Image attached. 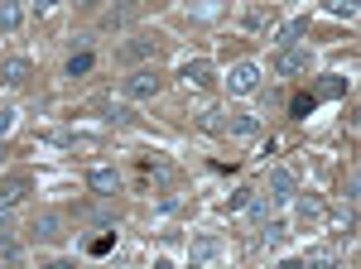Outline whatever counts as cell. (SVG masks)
I'll use <instances>...</instances> for the list:
<instances>
[{"label": "cell", "mask_w": 361, "mask_h": 269, "mask_svg": "<svg viewBox=\"0 0 361 269\" xmlns=\"http://www.w3.org/2000/svg\"><path fill=\"white\" fill-rule=\"evenodd\" d=\"M159 87H164V77H159L154 68H140V73L126 77V96H130V101H149V96H159Z\"/></svg>", "instance_id": "1"}, {"label": "cell", "mask_w": 361, "mask_h": 269, "mask_svg": "<svg viewBox=\"0 0 361 269\" xmlns=\"http://www.w3.org/2000/svg\"><path fill=\"white\" fill-rule=\"evenodd\" d=\"M270 73H275V77H304L308 73V49H294V44L279 49L275 63H270Z\"/></svg>", "instance_id": "2"}, {"label": "cell", "mask_w": 361, "mask_h": 269, "mask_svg": "<svg viewBox=\"0 0 361 269\" xmlns=\"http://www.w3.org/2000/svg\"><path fill=\"white\" fill-rule=\"evenodd\" d=\"M169 163H149V159H140V168H135V183H140V192H159V188H169Z\"/></svg>", "instance_id": "3"}, {"label": "cell", "mask_w": 361, "mask_h": 269, "mask_svg": "<svg viewBox=\"0 0 361 269\" xmlns=\"http://www.w3.org/2000/svg\"><path fill=\"white\" fill-rule=\"evenodd\" d=\"M29 188H34V183H29V173H10V178H0V212H10L15 202H25Z\"/></svg>", "instance_id": "4"}, {"label": "cell", "mask_w": 361, "mask_h": 269, "mask_svg": "<svg viewBox=\"0 0 361 269\" xmlns=\"http://www.w3.org/2000/svg\"><path fill=\"white\" fill-rule=\"evenodd\" d=\"M226 87H231V96L255 92V87H260V68H255V63H236V68L226 73Z\"/></svg>", "instance_id": "5"}, {"label": "cell", "mask_w": 361, "mask_h": 269, "mask_svg": "<svg viewBox=\"0 0 361 269\" xmlns=\"http://www.w3.org/2000/svg\"><path fill=\"white\" fill-rule=\"evenodd\" d=\"M178 77L188 82V87H197V92H207L212 82H217V73H212V63L207 58H193V63H183V73Z\"/></svg>", "instance_id": "6"}, {"label": "cell", "mask_w": 361, "mask_h": 269, "mask_svg": "<svg viewBox=\"0 0 361 269\" xmlns=\"http://www.w3.org/2000/svg\"><path fill=\"white\" fill-rule=\"evenodd\" d=\"M226 134H231L236 144H250V139L260 134V115H246V111H236V115L226 120Z\"/></svg>", "instance_id": "7"}, {"label": "cell", "mask_w": 361, "mask_h": 269, "mask_svg": "<svg viewBox=\"0 0 361 269\" xmlns=\"http://www.w3.org/2000/svg\"><path fill=\"white\" fill-rule=\"evenodd\" d=\"M275 25V5H265V0H255L250 10H241V29H250V34H260V29Z\"/></svg>", "instance_id": "8"}, {"label": "cell", "mask_w": 361, "mask_h": 269, "mask_svg": "<svg viewBox=\"0 0 361 269\" xmlns=\"http://www.w3.org/2000/svg\"><path fill=\"white\" fill-rule=\"evenodd\" d=\"M87 188L97 192V197H116V192H121V173H116V168H92V173H87Z\"/></svg>", "instance_id": "9"}, {"label": "cell", "mask_w": 361, "mask_h": 269, "mask_svg": "<svg viewBox=\"0 0 361 269\" xmlns=\"http://www.w3.org/2000/svg\"><path fill=\"white\" fill-rule=\"evenodd\" d=\"M299 192V178H294V168H270V197L275 202H289Z\"/></svg>", "instance_id": "10"}, {"label": "cell", "mask_w": 361, "mask_h": 269, "mask_svg": "<svg viewBox=\"0 0 361 269\" xmlns=\"http://www.w3.org/2000/svg\"><path fill=\"white\" fill-rule=\"evenodd\" d=\"M29 77H34V63H29V58H10V63H0V82H5V87H25Z\"/></svg>", "instance_id": "11"}, {"label": "cell", "mask_w": 361, "mask_h": 269, "mask_svg": "<svg viewBox=\"0 0 361 269\" xmlns=\"http://www.w3.org/2000/svg\"><path fill=\"white\" fill-rule=\"evenodd\" d=\"M154 54H159V39H154V34H135V39L121 49L126 63H140V58H154Z\"/></svg>", "instance_id": "12"}, {"label": "cell", "mask_w": 361, "mask_h": 269, "mask_svg": "<svg viewBox=\"0 0 361 269\" xmlns=\"http://www.w3.org/2000/svg\"><path fill=\"white\" fill-rule=\"evenodd\" d=\"M323 216H328V207H323L318 197H299V207H294V226H308V231H313Z\"/></svg>", "instance_id": "13"}, {"label": "cell", "mask_w": 361, "mask_h": 269, "mask_svg": "<svg viewBox=\"0 0 361 269\" xmlns=\"http://www.w3.org/2000/svg\"><path fill=\"white\" fill-rule=\"evenodd\" d=\"M39 241H63V216L58 212H44V216H34V226H29Z\"/></svg>", "instance_id": "14"}, {"label": "cell", "mask_w": 361, "mask_h": 269, "mask_svg": "<svg viewBox=\"0 0 361 269\" xmlns=\"http://www.w3.org/2000/svg\"><path fill=\"white\" fill-rule=\"evenodd\" d=\"M25 25V0H0V34H15Z\"/></svg>", "instance_id": "15"}, {"label": "cell", "mask_w": 361, "mask_h": 269, "mask_svg": "<svg viewBox=\"0 0 361 269\" xmlns=\"http://www.w3.org/2000/svg\"><path fill=\"white\" fill-rule=\"evenodd\" d=\"M337 96H347V77H337V73L318 77V87H313V101H337Z\"/></svg>", "instance_id": "16"}, {"label": "cell", "mask_w": 361, "mask_h": 269, "mask_svg": "<svg viewBox=\"0 0 361 269\" xmlns=\"http://www.w3.org/2000/svg\"><path fill=\"white\" fill-rule=\"evenodd\" d=\"M217 255H222V241H217V236H197V241H193V269L212 265Z\"/></svg>", "instance_id": "17"}, {"label": "cell", "mask_w": 361, "mask_h": 269, "mask_svg": "<svg viewBox=\"0 0 361 269\" xmlns=\"http://www.w3.org/2000/svg\"><path fill=\"white\" fill-rule=\"evenodd\" d=\"M318 106V101H313V92H294V96H289V115H294V120H308V111Z\"/></svg>", "instance_id": "18"}, {"label": "cell", "mask_w": 361, "mask_h": 269, "mask_svg": "<svg viewBox=\"0 0 361 269\" xmlns=\"http://www.w3.org/2000/svg\"><path fill=\"white\" fill-rule=\"evenodd\" d=\"M284 236H289V226H284V221H270V216L260 221V241H265V245H279Z\"/></svg>", "instance_id": "19"}, {"label": "cell", "mask_w": 361, "mask_h": 269, "mask_svg": "<svg viewBox=\"0 0 361 269\" xmlns=\"http://www.w3.org/2000/svg\"><path fill=\"white\" fill-rule=\"evenodd\" d=\"M304 34H308V15H299V20H289V25L279 29V44L289 49V44H294V39H304Z\"/></svg>", "instance_id": "20"}, {"label": "cell", "mask_w": 361, "mask_h": 269, "mask_svg": "<svg viewBox=\"0 0 361 269\" xmlns=\"http://www.w3.org/2000/svg\"><path fill=\"white\" fill-rule=\"evenodd\" d=\"M87 73H92V54H87V49H78V54L68 58V77H87Z\"/></svg>", "instance_id": "21"}, {"label": "cell", "mask_w": 361, "mask_h": 269, "mask_svg": "<svg viewBox=\"0 0 361 269\" xmlns=\"http://www.w3.org/2000/svg\"><path fill=\"white\" fill-rule=\"evenodd\" d=\"M82 221H97V226H116V207H82Z\"/></svg>", "instance_id": "22"}, {"label": "cell", "mask_w": 361, "mask_h": 269, "mask_svg": "<svg viewBox=\"0 0 361 269\" xmlns=\"http://www.w3.org/2000/svg\"><path fill=\"white\" fill-rule=\"evenodd\" d=\"M250 197H255V188H236L231 197H226V212H231V216H236V212H246V207H250Z\"/></svg>", "instance_id": "23"}, {"label": "cell", "mask_w": 361, "mask_h": 269, "mask_svg": "<svg viewBox=\"0 0 361 269\" xmlns=\"http://www.w3.org/2000/svg\"><path fill=\"white\" fill-rule=\"evenodd\" d=\"M323 10H328V15H337V20H357V0H328Z\"/></svg>", "instance_id": "24"}, {"label": "cell", "mask_w": 361, "mask_h": 269, "mask_svg": "<svg viewBox=\"0 0 361 269\" xmlns=\"http://www.w3.org/2000/svg\"><path fill=\"white\" fill-rule=\"evenodd\" d=\"M250 221H255V226H260V221H265V216H270V207H265V197H250Z\"/></svg>", "instance_id": "25"}, {"label": "cell", "mask_w": 361, "mask_h": 269, "mask_svg": "<svg viewBox=\"0 0 361 269\" xmlns=\"http://www.w3.org/2000/svg\"><path fill=\"white\" fill-rule=\"evenodd\" d=\"M197 120H202L207 130H222V111H217V106H207V111H202V115H197Z\"/></svg>", "instance_id": "26"}, {"label": "cell", "mask_w": 361, "mask_h": 269, "mask_svg": "<svg viewBox=\"0 0 361 269\" xmlns=\"http://www.w3.org/2000/svg\"><path fill=\"white\" fill-rule=\"evenodd\" d=\"M111 245H116V231H106V236H97V241H92V255H106Z\"/></svg>", "instance_id": "27"}, {"label": "cell", "mask_w": 361, "mask_h": 269, "mask_svg": "<svg viewBox=\"0 0 361 269\" xmlns=\"http://www.w3.org/2000/svg\"><path fill=\"white\" fill-rule=\"evenodd\" d=\"M54 10H58V0H34V15H39V20H49Z\"/></svg>", "instance_id": "28"}, {"label": "cell", "mask_w": 361, "mask_h": 269, "mask_svg": "<svg viewBox=\"0 0 361 269\" xmlns=\"http://www.w3.org/2000/svg\"><path fill=\"white\" fill-rule=\"evenodd\" d=\"M10 236H15V226H10V216H5V212H0V245H5V241H10Z\"/></svg>", "instance_id": "29"}, {"label": "cell", "mask_w": 361, "mask_h": 269, "mask_svg": "<svg viewBox=\"0 0 361 269\" xmlns=\"http://www.w3.org/2000/svg\"><path fill=\"white\" fill-rule=\"evenodd\" d=\"M73 5H78V10H97L102 0H73Z\"/></svg>", "instance_id": "30"}, {"label": "cell", "mask_w": 361, "mask_h": 269, "mask_svg": "<svg viewBox=\"0 0 361 269\" xmlns=\"http://www.w3.org/2000/svg\"><path fill=\"white\" fill-rule=\"evenodd\" d=\"M121 5H140V0H121Z\"/></svg>", "instance_id": "31"}, {"label": "cell", "mask_w": 361, "mask_h": 269, "mask_svg": "<svg viewBox=\"0 0 361 269\" xmlns=\"http://www.w3.org/2000/svg\"><path fill=\"white\" fill-rule=\"evenodd\" d=\"M265 5H275V0H265Z\"/></svg>", "instance_id": "32"}]
</instances>
